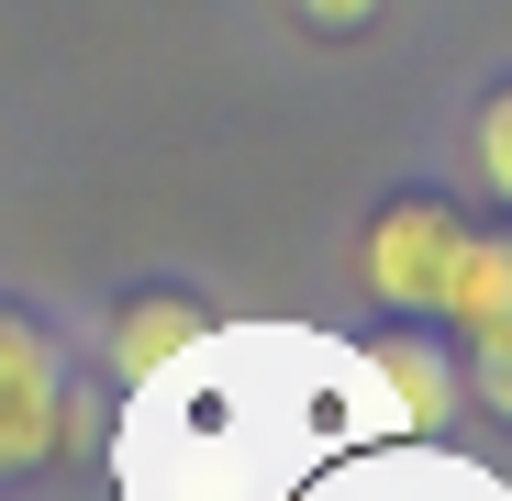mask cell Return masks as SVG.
<instances>
[{
  "instance_id": "5",
  "label": "cell",
  "mask_w": 512,
  "mask_h": 501,
  "mask_svg": "<svg viewBox=\"0 0 512 501\" xmlns=\"http://www.w3.org/2000/svg\"><path fill=\"white\" fill-rule=\"evenodd\" d=\"M379 379L401 401V424H446V412H457V368L435 346H379Z\"/></svg>"
},
{
  "instance_id": "6",
  "label": "cell",
  "mask_w": 512,
  "mask_h": 501,
  "mask_svg": "<svg viewBox=\"0 0 512 501\" xmlns=\"http://www.w3.org/2000/svg\"><path fill=\"white\" fill-rule=\"evenodd\" d=\"M457 379L512 424V323H479V334H468V368H457Z\"/></svg>"
},
{
  "instance_id": "8",
  "label": "cell",
  "mask_w": 512,
  "mask_h": 501,
  "mask_svg": "<svg viewBox=\"0 0 512 501\" xmlns=\"http://www.w3.org/2000/svg\"><path fill=\"white\" fill-rule=\"evenodd\" d=\"M301 23H312V34H368L379 0H301Z\"/></svg>"
},
{
  "instance_id": "1",
  "label": "cell",
  "mask_w": 512,
  "mask_h": 501,
  "mask_svg": "<svg viewBox=\"0 0 512 501\" xmlns=\"http://www.w3.org/2000/svg\"><path fill=\"white\" fill-rule=\"evenodd\" d=\"M457 245H468L457 201L401 190V201L368 223V290H379L390 312H435V301H446V268H457Z\"/></svg>"
},
{
  "instance_id": "4",
  "label": "cell",
  "mask_w": 512,
  "mask_h": 501,
  "mask_svg": "<svg viewBox=\"0 0 512 501\" xmlns=\"http://www.w3.org/2000/svg\"><path fill=\"white\" fill-rule=\"evenodd\" d=\"M457 334L479 323H512V234H468L457 245V268H446V301H435Z\"/></svg>"
},
{
  "instance_id": "7",
  "label": "cell",
  "mask_w": 512,
  "mask_h": 501,
  "mask_svg": "<svg viewBox=\"0 0 512 501\" xmlns=\"http://www.w3.org/2000/svg\"><path fill=\"white\" fill-rule=\"evenodd\" d=\"M479 179H490V201H512V90H490V112H479Z\"/></svg>"
},
{
  "instance_id": "3",
  "label": "cell",
  "mask_w": 512,
  "mask_h": 501,
  "mask_svg": "<svg viewBox=\"0 0 512 501\" xmlns=\"http://www.w3.org/2000/svg\"><path fill=\"white\" fill-rule=\"evenodd\" d=\"M190 334H201V301H190V290H145V301H123V323H112V368H123V379H156Z\"/></svg>"
},
{
  "instance_id": "2",
  "label": "cell",
  "mask_w": 512,
  "mask_h": 501,
  "mask_svg": "<svg viewBox=\"0 0 512 501\" xmlns=\"http://www.w3.org/2000/svg\"><path fill=\"white\" fill-rule=\"evenodd\" d=\"M56 435H67V368L23 312H0V479L45 468Z\"/></svg>"
}]
</instances>
